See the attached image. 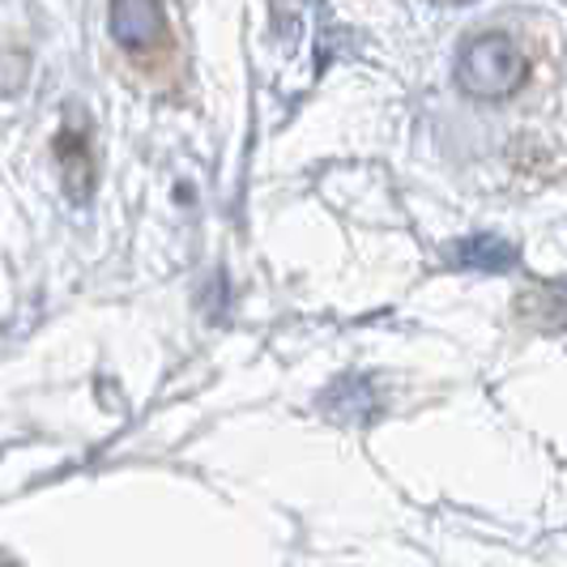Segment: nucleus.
I'll use <instances>...</instances> for the list:
<instances>
[{
	"mask_svg": "<svg viewBox=\"0 0 567 567\" xmlns=\"http://www.w3.org/2000/svg\"><path fill=\"white\" fill-rule=\"evenodd\" d=\"M529 82V56L504 30L474 34L456 56V85L478 103H504Z\"/></svg>",
	"mask_w": 567,
	"mask_h": 567,
	"instance_id": "nucleus-1",
	"label": "nucleus"
},
{
	"mask_svg": "<svg viewBox=\"0 0 567 567\" xmlns=\"http://www.w3.org/2000/svg\"><path fill=\"white\" fill-rule=\"evenodd\" d=\"M167 34V13L158 0H112V39L124 52H150Z\"/></svg>",
	"mask_w": 567,
	"mask_h": 567,
	"instance_id": "nucleus-2",
	"label": "nucleus"
},
{
	"mask_svg": "<svg viewBox=\"0 0 567 567\" xmlns=\"http://www.w3.org/2000/svg\"><path fill=\"white\" fill-rule=\"evenodd\" d=\"M516 248L508 239H495V235H470L456 244V265L465 269H483V274H508L516 269Z\"/></svg>",
	"mask_w": 567,
	"mask_h": 567,
	"instance_id": "nucleus-3",
	"label": "nucleus"
}]
</instances>
